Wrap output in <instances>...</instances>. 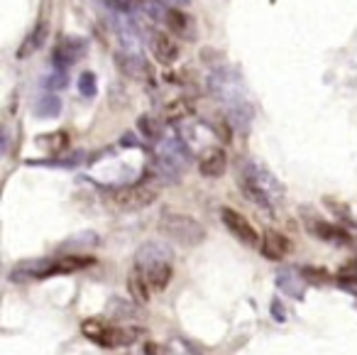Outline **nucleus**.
<instances>
[{"instance_id":"obj_1","label":"nucleus","mask_w":357,"mask_h":355,"mask_svg":"<svg viewBox=\"0 0 357 355\" xmlns=\"http://www.w3.org/2000/svg\"><path fill=\"white\" fill-rule=\"evenodd\" d=\"M240 184H243V191L248 194L250 201H255L262 208H272V203L282 196V187H279L277 179H274L267 169L255 162L245 164Z\"/></svg>"},{"instance_id":"obj_2","label":"nucleus","mask_w":357,"mask_h":355,"mask_svg":"<svg viewBox=\"0 0 357 355\" xmlns=\"http://www.w3.org/2000/svg\"><path fill=\"white\" fill-rule=\"evenodd\" d=\"M208 91L215 101L225 108V113L238 106L248 103V89H245L243 76L238 74L230 66H223V69L213 71L208 76Z\"/></svg>"},{"instance_id":"obj_3","label":"nucleus","mask_w":357,"mask_h":355,"mask_svg":"<svg viewBox=\"0 0 357 355\" xmlns=\"http://www.w3.org/2000/svg\"><path fill=\"white\" fill-rule=\"evenodd\" d=\"M159 231L167 238H172V240H176L178 245H186V247L201 245L206 240V228L196 218L186 216V213H172V211L162 213Z\"/></svg>"},{"instance_id":"obj_4","label":"nucleus","mask_w":357,"mask_h":355,"mask_svg":"<svg viewBox=\"0 0 357 355\" xmlns=\"http://www.w3.org/2000/svg\"><path fill=\"white\" fill-rule=\"evenodd\" d=\"M191 164V152L181 138H162L157 145V169L164 177H181Z\"/></svg>"},{"instance_id":"obj_5","label":"nucleus","mask_w":357,"mask_h":355,"mask_svg":"<svg viewBox=\"0 0 357 355\" xmlns=\"http://www.w3.org/2000/svg\"><path fill=\"white\" fill-rule=\"evenodd\" d=\"M159 196V189L152 187V184H132V187L118 189V191L110 194L108 203L110 208L120 213H135L142 211V208L152 206Z\"/></svg>"},{"instance_id":"obj_6","label":"nucleus","mask_w":357,"mask_h":355,"mask_svg":"<svg viewBox=\"0 0 357 355\" xmlns=\"http://www.w3.org/2000/svg\"><path fill=\"white\" fill-rule=\"evenodd\" d=\"M220 218H223L225 228H228L240 242H245V245H257V242H262L252 223H250L243 213L235 211V208H220Z\"/></svg>"},{"instance_id":"obj_7","label":"nucleus","mask_w":357,"mask_h":355,"mask_svg":"<svg viewBox=\"0 0 357 355\" xmlns=\"http://www.w3.org/2000/svg\"><path fill=\"white\" fill-rule=\"evenodd\" d=\"M149 52L152 57L159 61V64L169 66L178 59V45L174 37H169L167 32L162 30H152L149 32Z\"/></svg>"},{"instance_id":"obj_8","label":"nucleus","mask_w":357,"mask_h":355,"mask_svg":"<svg viewBox=\"0 0 357 355\" xmlns=\"http://www.w3.org/2000/svg\"><path fill=\"white\" fill-rule=\"evenodd\" d=\"M199 172L206 179H218L228 172V154L223 147H208L199 157Z\"/></svg>"},{"instance_id":"obj_9","label":"nucleus","mask_w":357,"mask_h":355,"mask_svg":"<svg viewBox=\"0 0 357 355\" xmlns=\"http://www.w3.org/2000/svg\"><path fill=\"white\" fill-rule=\"evenodd\" d=\"M164 22L174 32L176 40H194L196 37V20L191 15H186L181 8H169L164 13Z\"/></svg>"},{"instance_id":"obj_10","label":"nucleus","mask_w":357,"mask_h":355,"mask_svg":"<svg viewBox=\"0 0 357 355\" xmlns=\"http://www.w3.org/2000/svg\"><path fill=\"white\" fill-rule=\"evenodd\" d=\"M259 250H262V255L267 257V260H282V257H287L289 250H291V242H289V238L284 236V233L267 231L262 236V242H259Z\"/></svg>"},{"instance_id":"obj_11","label":"nucleus","mask_w":357,"mask_h":355,"mask_svg":"<svg viewBox=\"0 0 357 355\" xmlns=\"http://www.w3.org/2000/svg\"><path fill=\"white\" fill-rule=\"evenodd\" d=\"M84 55H86V40H81V37H64L54 50V59L61 66H71Z\"/></svg>"},{"instance_id":"obj_12","label":"nucleus","mask_w":357,"mask_h":355,"mask_svg":"<svg viewBox=\"0 0 357 355\" xmlns=\"http://www.w3.org/2000/svg\"><path fill=\"white\" fill-rule=\"evenodd\" d=\"M142 272H144V277H147L152 291H162V289H167V284L172 282L174 267H172V260H162V262H152V265H144Z\"/></svg>"},{"instance_id":"obj_13","label":"nucleus","mask_w":357,"mask_h":355,"mask_svg":"<svg viewBox=\"0 0 357 355\" xmlns=\"http://www.w3.org/2000/svg\"><path fill=\"white\" fill-rule=\"evenodd\" d=\"M139 335L137 328H120V326H110L103 331V335H100L98 345H103V348H123V345H130L135 343Z\"/></svg>"},{"instance_id":"obj_14","label":"nucleus","mask_w":357,"mask_h":355,"mask_svg":"<svg viewBox=\"0 0 357 355\" xmlns=\"http://www.w3.org/2000/svg\"><path fill=\"white\" fill-rule=\"evenodd\" d=\"M162 260H172V250H169L164 242H144L137 250V265H152V262H162Z\"/></svg>"},{"instance_id":"obj_15","label":"nucleus","mask_w":357,"mask_h":355,"mask_svg":"<svg viewBox=\"0 0 357 355\" xmlns=\"http://www.w3.org/2000/svg\"><path fill=\"white\" fill-rule=\"evenodd\" d=\"M93 265V260L91 257H79V255H66L61 257V260H56L54 265L47 267L42 275H69V272H79L84 270V267Z\"/></svg>"},{"instance_id":"obj_16","label":"nucleus","mask_w":357,"mask_h":355,"mask_svg":"<svg viewBox=\"0 0 357 355\" xmlns=\"http://www.w3.org/2000/svg\"><path fill=\"white\" fill-rule=\"evenodd\" d=\"M128 289H130V294H132L137 301H142V304H147V301H149L152 287H149V282H147V277H144L142 267L135 265V270L130 272V277H128Z\"/></svg>"},{"instance_id":"obj_17","label":"nucleus","mask_w":357,"mask_h":355,"mask_svg":"<svg viewBox=\"0 0 357 355\" xmlns=\"http://www.w3.org/2000/svg\"><path fill=\"white\" fill-rule=\"evenodd\" d=\"M228 118H230V125H233L235 130H240V133H248L250 125H252V120H255L252 103L248 101V103H243V106H238V108L228 110Z\"/></svg>"},{"instance_id":"obj_18","label":"nucleus","mask_w":357,"mask_h":355,"mask_svg":"<svg viewBox=\"0 0 357 355\" xmlns=\"http://www.w3.org/2000/svg\"><path fill=\"white\" fill-rule=\"evenodd\" d=\"M45 37H47V22H40V25H37L35 30L25 37V42H22L20 50H17V57L25 59V57H30L35 50H40L42 42H45Z\"/></svg>"},{"instance_id":"obj_19","label":"nucleus","mask_w":357,"mask_h":355,"mask_svg":"<svg viewBox=\"0 0 357 355\" xmlns=\"http://www.w3.org/2000/svg\"><path fill=\"white\" fill-rule=\"evenodd\" d=\"M59 110H61V101L56 96H45L35 106V113L42 115V118H54V115H59Z\"/></svg>"},{"instance_id":"obj_20","label":"nucleus","mask_w":357,"mask_h":355,"mask_svg":"<svg viewBox=\"0 0 357 355\" xmlns=\"http://www.w3.org/2000/svg\"><path fill=\"white\" fill-rule=\"evenodd\" d=\"M105 328H108V324H105L103 319H86L84 324H81V331H84V335L89 340H93V343H98Z\"/></svg>"},{"instance_id":"obj_21","label":"nucleus","mask_w":357,"mask_h":355,"mask_svg":"<svg viewBox=\"0 0 357 355\" xmlns=\"http://www.w3.org/2000/svg\"><path fill=\"white\" fill-rule=\"evenodd\" d=\"M311 231H316V236L323 238V240H345V238H347L345 233L340 231V228L328 226V223H321V221L316 223V228L311 226Z\"/></svg>"},{"instance_id":"obj_22","label":"nucleus","mask_w":357,"mask_h":355,"mask_svg":"<svg viewBox=\"0 0 357 355\" xmlns=\"http://www.w3.org/2000/svg\"><path fill=\"white\" fill-rule=\"evenodd\" d=\"M79 91L84 96H93L96 94V81H93V74H89V71H86L84 76H81L79 79Z\"/></svg>"},{"instance_id":"obj_23","label":"nucleus","mask_w":357,"mask_h":355,"mask_svg":"<svg viewBox=\"0 0 357 355\" xmlns=\"http://www.w3.org/2000/svg\"><path fill=\"white\" fill-rule=\"evenodd\" d=\"M186 113H189V106H186L184 101H176V103H172L167 110L169 118H181V115H186Z\"/></svg>"},{"instance_id":"obj_24","label":"nucleus","mask_w":357,"mask_h":355,"mask_svg":"<svg viewBox=\"0 0 357 355\" xmlns=\"http://www.w3.org/2000/svg\"><path fill=\"white\" fill-rule=\"evenodd\" d=\"M142 130L149 135V138H157L159 125H152V118H142Z\"/></svg>"},{"instance_id":"obj_25","label":"nucleus","mask_w":357,"mask_h":355,"mask_svg":"<svg viewBox=\"0 0 357 355\" xmlns=\"http://www.w3.org/2000/svg\"><path fill=\"white\" fill-rule=\"evenodd\" d=\"M159 6H164V8H184V6H189V0H159Z\"/></svg>"},{"instance_id":"obj_26","label":"nucleus","mask_w":357,"mask_h":355,"mask_svg":"<svg viewBox=\"0 0 357 355\" xmlns=\"http://www.w3.org/2000/svg\"><path fill=\"white\" fill-rule=\"evenodd\" d=\"M345 272H350V275H352V277H355V280H357V260L352 262V265H347V267H345Z\"/></svg>"}]
</instances>
